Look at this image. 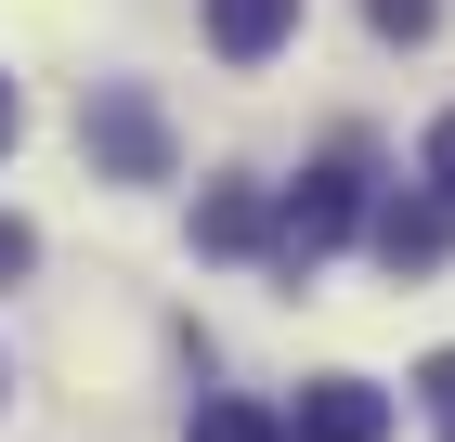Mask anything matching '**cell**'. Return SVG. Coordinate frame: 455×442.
I'll list each match as a JSON object with an SVG mask.
<instances>
[{
    "label": "cell",
    "instance_id": "1",
    "mask_svg": "<svg viewBox=\"0 0 455 442\" xmlns=\"http://www.w3.org/2000/svg\"><path fill=\"white\" fill-rule=\"evenodd\" d=\"M351 221H364V143H325L313 170L286 182V208H274V273L299 286V273H313L325 247L351 235Z\"/></svg>",
    "mask_w": 455,
    "mask_h": 442
},
{
    "label": "cell",
    "instance_id": "2",
    "mask_svg": "<svg viewBox=\"0 0 455 442\" xmlns=\"http://www.w3.org/2000/svg\"><path fill=\"white\" fill-rule=\"evenodd\" d=\"M78 157H92L105 182H170V117H156V92L92 78V104H78Z\"/></svg>",
    "mask_w": 455,
    "mask_h": 442
},
{
    "label": "cell",
    "instance_id": "3",
    "mask_svg": "<svg viewBox=\"0 0 455 442\" xmlns=\"http://www.w3.org/2000/svg\"><path fill=\"white\" fill-rule=\"evenodd\" d=\"M364 247H378V273H443L455 261V196H443V182L390 196L378 221H364Z\"/></svg>",
    "mask_w": 455,
    "mask_h": 442
},
{
    "label": "cell",
    "instance_id": "4",
    "mask_svg": "<svg viewBox=\"0 0 455 442\" xmlns=\"http://www.w3.org/2000/svg\"><path fill=\"white\" fill-rule=\"evenodd\" d=\"M299 442H390V390L378 377H313L299 390Z\"/></svg>",
    "mask_w": 455,
    "mask_h": 442
},
{
    "label": "cell",
    "instance_id": "5",
    "mask_svg": "<svg viewBox=\"0 0 455 442\" xmlns=\"http://www.w3.org/2000/svg\"><path fill=\"white\" fill-rule=\"evenodd\" d=\"M196 27H209V52H221V66H274L286 39H299V0H209Z\"/></svg>",
    "mask_w": 455,
    "mask_h": 442
},
{
    "label": "cell",
    "instance_id": "6",
    "mask_svg": "<svg viewBox=\"0 0 455 442\" xmlns=\"http://www.w3.org/2000/svg\"><path fill=\"white\" fill-rule=\"evenodd\" d=\"M196 247H209V261H274V208H260V182H209V196H196Z\"/></svg>",
    "mask_w": 455,
    "mask_h": 442
},
{
    "label": "cell",
    "instance_id": "7",
    "mask_svg": "<svg viewBox=\"0 0 455 442\" xmlns=\"http://www.w3.org/2000/svg\"><path fill=\"white\" fill-rule=\"evenodd\" d=\"M182 442H299V416L235 404V390H221V404H196V416H182Z\"/></svg>",
    "mask_w": 455,
    "mask_h": 442
},
{
    "label": "cell",
    "instance_id": "8",
    "mask_svg": "<svg viewBox=\"0 0 455 442\" xmlns=\"http://www.w3.org/2000/svg\"><path fill=\"white\" fill-rule=\"evenodd\" d=\"M364 27H378V39H390V52H417V39H429V27H443V0H364Z\"/></svg>",
    "mask_w": 455,
    "mask_h": 442
},
{
    "label": "cell",
    "instance_id": "9",
    "mask_svg": "<svg viewBox=\"0 0 455 442\" xmlns=\"http://www.w3.org/2000/svg\"><path fill=\"white\" fill-rule=\"evenodd\" d=\"M417 404L443 416V442H455V351H429V365H417Z\"/></svg>",
    "mask_w": 455,
    "mask_h": 442
},
{
    "label": "cell",
    "instance_id": "10",
    "mask_svg": "<svg viewBox=\"0 0 455 442\" xmlns=\"http://www.w3.org/2000/svg\"><path fill=\"white\" fill-rule=\"evenodd\" d=\"M27 273H39V235L13 221V208H0V286H27Z\"/></svg>",
    "mask_w": 455,
    "mask_h": 442
},
{
    "label": "cell",
    "instance_id": "11",
    "mask_svg": "<svg viewBox=\"0 0 455 442\" xmlns=\"http://www.w3.org/2000/svg\"><path fill=\"white\" fill-rule=\"evenodd\" d=\"M417 182H443V196H455V117H429V143H417Z\"/></svg>",
    "mask_w": 455,
    "mask_h": 442
},
{
    "label": "cell",
    "instance_id": "12",
    "mask_svg": "<svg viewBox=\"0 0 455 442\" xmlns=\"http://www.w3.org/2000/svg\"><path fill=\"white\" fill-rule=\"evenodd\" d=\"M13 143H27V104H13V78H0V157H13Z\"/></svg>",
    "mask_w": 455,
    "mask_h": 442
},
{
    "label": "cell",
    "instance_id": "13",
    "mask_svg": "<svg viewBox=\"0 0 455 442\" xmlns=\"http://www.w3.org/2000/svg\"><path fill=\"white\" fill-rule=\"evenodd\" d=\"M0 404H13V377H0Z\"/></svg>",
    "mask_w": 455,
    "mask_h": 442
}]
</instances>
